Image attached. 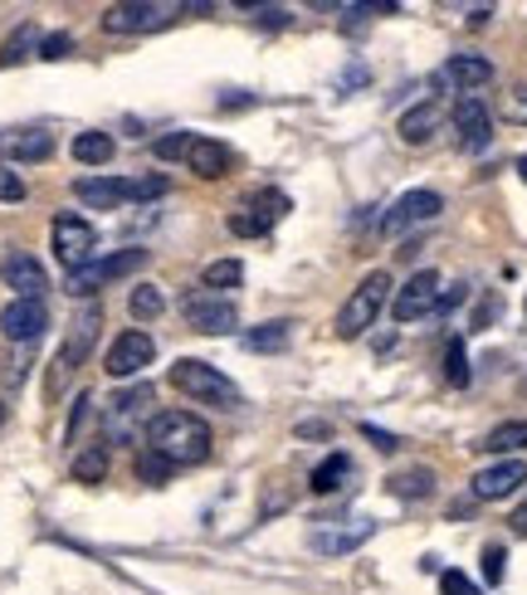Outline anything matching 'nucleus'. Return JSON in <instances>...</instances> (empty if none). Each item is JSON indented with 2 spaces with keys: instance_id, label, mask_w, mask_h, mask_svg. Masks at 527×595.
<instances>
[{
  "instance_id": "obj_1",
  "label": "nucleus",
  "mask_w": 527,
  "mask_h": 595,
  "mask_svg": "<svg viewBox=\"0 0 527 595\" xmlns=\"http://www.w3.org/2000/svg\"><path fill=\"white\" fill-rule=\"evenodd\" d=\"M211 425H205L201 415L191 411H162L152 415V425H146V450H156L171 464H205L211 458Z\"/></svg>"
},
{
  "instance_id": "obj_2",
  "label": "nucleus",
  "mask_w": 527,
  "mask_h": 595,
  "mask_svg": "<svg viewBox=\"0 0 527 595\" xmlns=\"http://www.w3.org/2000/svg\"><path fill=\"white\" fill-rule=\"evenodd\" d=\"M171 386L195 405H211V411H240L244 405L235 381H230L225 371H215L211 362H195V356H181V362L171 366Z\"/></svg>"
},
{
  "instance_id": "obj_3",
  "label": "nucleus",
  "mask_w": 527,
  "mask_h": 595,
  "mask_svg": "<svg viewBox=\"0 0 527 595\" xmlns=\"http://www.w3.org/2000/svg\"><path fill=\"white\" fill-rule=\"evenodd\" d=\"M386 298H391V274L386 269H372L357 289H352V298L342 303V313H337V337H362L366 327H372L376 317H382V307H386Z\"/></svg>"
},
{
  "instance_id": "obj_4",
  "label": "nucleus",
  "mask_w": 527,
  "mask_h": 595,
  "mask_svg": "<svg viewBox=\"0 0 527 595\" xmlns=\"http://www.w3.org/2000/svg\"><path fill=\"white\" fill-rule=\"evenodd\" d=\"M142 264H146V250H118V254H108V259H93V264L73 269V274L64 279V289H69L73 298H89V293H98V289H108V283L138 274Z\"/></svg>"
},
{
  "instance_id": "obj_5",
  "label": "nucleus",
  "mask_w": 527,
  "mask_h": 595,
  "mask_svg": "<svg viewBox=\"0 0 527 595\" xmlns=\"http://www.w3.org/2000/svg\"><path fill=\"white\" fill-rule=\"evenodd\" d=\"M181 317L191 322L195 332H205V337H220V332H235V303H230L225 293H211V289H191L181 293Z\"/></svg>"
},
{
  "instance_id": "obj_6",
  "label": "nucleus",
  "mask_w": 527,
  "mask_h": 595,
  "mask_svg": "<svg viewBox=\"0 0 527 595\" xmlns=\"http://www.w3.org/2000/svg\"><path fill=\"white\" fill-rule=\"evenodd\" d=\"M181 6H162V0H128V6H108L103 10V30L108 34H146L162 30V24L176 20Z\"/></svg>"
},
{
  "instance_id": "obj_7",
  "label": "nucleus",
  "mask_w": 527,
  "mask_h": 595,
  "mask_svg": "<svg viewBox=\"0 0 527 595\" xmlns=\"http://www.w3.org/2000/svg\"><path fill=\"white\" fill-rule=\"evenodd\" d=\"M54 254H59V264L69 269H83V264H93L98 259V230L89 225V220H79V215H59L54 220Z\"/></svg>"
},
{
  "instance_id": "obj_8",
  "label": "nucleus",
  "mask_w": 527,
  "mask_h": 595,
  "mask_svg": "<svg viewBox=\"0 0 527 595\" xmlns=\"http://www.w3.org/2000/svg\"><path fill=\"white\" fill-rule=\"evenodd\" d=\"M152 362H156V342L146 337V332L128 327V332H118V337H113V346H108L103 371L113 381H128V376H138V371H146Z\"/></svg>"
},
{
  "instance_id": "obj_9",
  "label": "nucleus",
  "mask_w": 527,
  "mask_h": 595,
  "mask_svg": "<svg viewBox=\"0 0 527 595\" xmlns=\"http://www.w3.org/2000/svg\"><path fill=\"white\" fill-rule=\"evenodd\" d=\"M284 215H288V195H284V191H254L250 201H244V210H235V215H230V230L244 234V240H254V234H268V230H274Z\"/></svg>"
},
{
  "instance_id": "obj_10",
  "label": "nucleus",
  "mask_w": 527,
  "mask_h": 595,
  "mask_svg": "<svg viewBox=\"0 0 527 595\" xmlns=\"http://www.w3.org/2000/svg\"><path fill=\"white\" fill-rule=\"evenodd\" d=\"M435 307H439V274H435V269H420V274H411L396 289L391 313H396V322H415V317L435 313Z\"/></svg>"
},
{
  "instance_id": "obj_11",
  "label": "nucleus",
  "mask_w": 527,
  "mask_h": 595,
  "mask_svg": "<svg viewBox=\"0 0 527 595\" xmlns=\"http://www.w3.org/2000/svg\"><path fill=\"white\" fill-rule=\"evenodd\" d=\"M449 122H455V142L459 152H484L488 142H494V118H488V108L479 103V98H459L455 113H449Z\"/></svg>"
},
{
  "instance_id": "obj_12",
  "label": "nucleus",
  "mask_w": 527,
  "mask_h": 595,
  "mask_svg": "<svg viewBox=\"0 0 527 595\" xmlns=\"http://www.w3.org/2000/svg\"><path fill=\"white\" fill-rule=\"evenodd\" d=\"M445 210V201H439L435 191H406L396 205L382 215V234H406L411 225H430V220Z\"/></svg>"
},
{
  "instance_id": "obj_13",
  "label": "nucleus",
  "mask_w": 527,
  "mask_h": 595,
  "mask_svg": "<svg viewBox=\"0 0 527 595\" xmlns=\"http://www.w3.org/2000/svg\"><path fill=\"white\" fill-rule=\"evenodd\" d=\"M146 405H152V386H132V391H122L118 401H108V415H103V430L108 435L103 440H132L138 435V415H146Z\"/></svg>"
},
{
  "instance_id": "obj_14",
  "label": "nucleus",
  "mask_w": 527,
  "mask_h": 595,
  "mask_svg": "<svg viewBox=\"0 0 527 595\" xmlns=\"http://www.w3.org/2000/svg\"><path fill=\"white\" fill-rule=\"evenodd\" d=\"M527 483V464L523 458H498V464H488V468H479L474 474V498L479 503H498V498H508V493H518Z\"/></svg>"
},
{
  "instance_id": "obj_15",
  "label": "nucleus",
  "mask_w": 527,
  "mask_h": 595,
  "mask_svg": "<svg viewBox=\"0 0 527 595\" xmlns=\"http://www.w3.org/2000/svg\"><path fill=\"white\" fill-rule=\"evenodd\" d=\"M44 327H49V313L40 298H16V303H6V313H0L6 342H34V337H44Z\"/></svg>"
},
{
  "instance_id": "obj_16",
  "label": "nucleus",
  "mask_w": 527,
  "mask_h": 595,
  "mask_svg": "<svg viewBox=\"0 0 527 595\" xmlns=\"http://www.w3.org/2000/svg\"><path fill=\"white\" fill-rule=\"evenodd\" d=\"M0 279H6V289H16V298H40L44 303V293H49V274H44V264L34 254H6V264H0Z\"/></svg>"
},
{
  "instance_id": "obj_17",
  "label": "nucleus",
  "mask_w": 527,
  "mask_h": 595,
  "mask_svg": "<svg viewBox=\"0 0 527 595\" xmlns=\"http://www.w3.org/2000/svg\"><path fill=\"white\" fill-rule=\"evenodd\" d=\"M49 152H54V138H49L44 128H10L0 132V161H49Z\"/></svg>"
},
{
  "instance_id": "obj_18",
  "label": "nucleus",
  "mask_w": 527,
  "mask_h": 595,
  "mask_svg": "<svg viewBox=\"0 0 527 595\" xmlns=\"http://www.w3.org/2000/svg\"><path fill=\"white\" fill-rule=\"evenodd\" d=\"M98 322H103V313H98V307H83V313H79V322H73V337L59 346V362H54L59 376L83 366V356H89V346H93V337H98Z\"/></svg>"
},
{
  "instance_id": "obj_19",
  "label": "nucleus",
  "mask_w": 527,
  "mask_h": 595,
  "mask_svg": "<svg viewBox=\"0 0 527 595\" xmlns=\"http://www.w3.org/2000/svg\"><path fill=\"white\" fill-rule=\"evenodd\" d=\"M376 532L372 517H357L352 527H317L313 532V552H323V556H342V552H357L366 537Z\"/></svg>"
},
{
  "instance_id": "obj_20",
  "label": "nucleus",
  "mask_w": 527,
  "mask_h": 595,
  "mask_svg": "<svg viewBox=\"0 0 527 595\" xmlns=\"http://www.w3.org/2000/svg\"><path fill=\"white\" fill-rule=\"evenodd\" d=\"M494 79V64H488L484 54H455L445 69H439V83H455L459 93H474L484 89V83Z\"/></svg>"
},
{
  "instance_id": "obj_21",
  "label": "nucleus",
  "mask_w": 527,
  "mask_h": 595,
  "mask_svg": "<svg viewBox=\"0 0 527 595\" xmlns=\"http://www.w3.org/2000/svg\"><path fill=\"white\" fill-rule=\"evenodd\" d=\"M73 195H79L83 205H93V210H118V205H128V181H118V177H79L73 181Z\"/></svg>"
},
{
  "instance_id": "obj_22",
  "label": "nucleus",
  "mask_w": 527,
  "mask_h": 595,
  "mask_svg": "<svg viewBox=\"0 0 527 595\" xmlns=\"http://www.w3.org/2000/svg\"><path fill=\"white\" fill-rule=\"evenodd\" d=\"M186 161H191V171H195L201 181H220V177L230 171V161H235V157H230V147H225V142H215V138H195Z\"/></svg>"
},
{
  "instance_id": "obj_23",
  "label": "nucleus",
  "mask_w": 527,
  "mask_h": 595,
  "mask_svg": "<svg viewBox=\"0 0 527 595\" xmlns=\"http://www.w3.org/2000/svg\"><path fill=\"white\" fill-rule=\"evenodd\" d=\"M439 118H445V113H439V103H435V98H425L420 108H411V113H401V128H396V132H401V142H411V147H425V142L435 138Z\"/></svg>"
},
{
  "instance_id": "obj_24",
  "label": "nucleus",
  "mask_w": 527,
  "mask_h": 595,
  "mask_svg": "<svg viewBox=\"0 0 527 595\" xmlns=\"http://www.w3.org/2000/svg\"><path fill=\"white\" fill-rule=\"evenodd\" d=\"M479 450L484 454H518V450H527V420H508V425L488 430Z\"/></svg>"
},
{
  "instance_id": "obj_25",
  "label": "nucleus",
  "mask_w": 527,
  "mask_h": 595,
  "mask_svg": "<svg viewBox=\"0 0 527 595\" xmlns=\"http://www.w3.org/2000/svg\"><path fill=\"white\" fill-rule=\"evenodd\" d=\"M73 161L108 167V161H113V138H108V132H79V138H73Z\"/></svg>"
},
{
  "instance_id": "obj_26",
  "label": "nucleus",
  "mask_w": 527,
  "mask_h": 595,
  "mask_svg": "<svg viewBox=\"0 0 527 595\" xmlns=\"http://www.w3.org/2000/svg\"><path fill=\"white\" fill-rule=\"evenodd\" d=\"M347 474H352V458H347V454H327L323 464L313 468L308 488H313V493H337V488H342V478H347Z\"/></svg>"
},
{
  "instance_id": "obj_27",
  "label": "nucleus",
  "mask_w": 527,
  "mask_h": 595,
  "mask_svg": "<svg viewBox=\"0 0 527 595\" xmlns=\"http://www.w3.org/2000/svg\"><path fill=\"white\" fill-rule=\"evenodd\" d=\"M391 493H396V498H430V493H435V474H430V468H406V474H391Z\"/></svg>"
},
{
  "instance_id": "obj_28",
  "label": "nucleus",
  "mask_w": 527,
  "mask_h": 595,
  "mask_svg": "<svg viewBox=\"0 0 527 595\" xmlns=\"http://www.w3.org/2000/svg\"><path fill=\"white\" fill-rule=\"evenodd\" d=\"M73 478H79V483H103L108 478V440L89 444V450L73 458Z\"/></svg>"
},
{
  "instance_id": "obj_29",
  "label": "nucleus",
  "mask_w": 527,
  "mask_h": 595,
  "mask_svg": "<svg viewBox=\"0 0 527 595\" xmlns=\"http://www.w3.org/2000/svg\"><path fill=\"white\" fill-rule=\"evenodd\" d=\"M205 289L211 293H225V289H240V279H244V264L240 259H215V264H205Z\"/></svg>"
},
{
  "instance_id": "obj_30",
  "label": "nucleus",
  "mask_w": 527,
  "mask_h": 595,
  "mask_svg": "<svg viewBox=\"0 0 527 595\" xmlns=\"http://www.w3.org/2000/svg\"><path fill=\"white\" fill-rule=\"evenodd\" d=\"M162 307H166V298H162V289H152V283H142V289H132V298H128V313L138 317V322L162 317Z\"/></svg>"
},
{
  "instance_id": "obj_31",
  "label": "nucleus",
  "mask_w": 527,
  "mask_h": 595,
  "mask_svg": "<svg viewBox=\"0 0 527 595\" xmlns=\"http://www.w3.org/2000/svg\"><path fill=\"white\" fill-rule=\"evenodd\" d=\"M250 352H284L288 346V322H264V327H254L250 337H244Z\"/></svg>"
},
{
  "instance_id": "obj_32",
  "label": "nucleus",
  "mask_w": 527,
  "mask_h": 595,
  "mask_svg": "<svg viewBox=\"0 0 527 595\" xmlns=\"http://www.w3.org/2000/svg\"><path fill=\"white\" fill-rule=\"evenodd\" d=\"M171 474H176V464H171V458H162L156 450H142V454H138V478H142V483H156V488H162Z\"/></svg>"
},
{
  "instance_id": "obj_33",
  "label": "nucleus",
  "mask_w": 527,
  "mask_h": 595,
  "mask_svg": "<svg viewBox=\"0 0 527 595\" xmlns=\"http://www.w3.org/2000/svg\"><path fill=\"white\" fill-rule=\"evenodd\" d=\"M445 381H449V386H469V356H464L459 337L445 346Z\"/></svg>"
},
{
  "instance_id": "obj_34",
  "label": "nucleus",
  "mask_w": 527,
  "mask_h": 595,
  "mask_svg": "<svg viewBox=\"0 0 527 595\" xmlns=\"http://www.w3.org/2000/svg\"><path fill=\"white\" fill-rule=\"evenodd\" d=\"M30 49H34V24H20V30L6 40V49H0V64H20Z\"/></svg>"
},
{
  "instance_id": "obj_35",
  "label": "nucleus",
  "mask_w": 527,
  "mask_h": 595,
  "mask_svg": "<svg viewBox=\"0 0 527 595\" xmlns=\"http://www.w3.org/2000/svg\"><path fill=\"white\" fill-rule=\"evenodd\" d=\"M191 132H171V138H162V142H156L152 147V152L156 157H162V161H181V157H191Z\"/></svg>"
},
{
  "instance_id": "obj_36",
  "label": "nucleus",
  "mask_w": 527,
  "mask_h": 595,
  "mask_svg": "<svg viewBox=\"0 0 527 595\" xmlns=\"http://www.w3.org/2000/svg\"><path fill=\"white\" fill-rule=\"evenodd\" d=\"M73 54V34L69 30H54L40 40V59H69Z\"/></svg>"
},
{
  "instance_id": "obj_37",
  "label": "nucleus",
  "mask_w": 527,
  "mask_h": 595,
  "mask_svg": "<svg viewBox=\"0 0 527 595\" xmlns=\"http://www.w3.org/2000/svg\"><path fill=\"white\" fill-rule=\"evenodd\" d=\"M166 191V177H132L128 181V201H152Z\"/></svg>"
},
{
  "instance_id": "obj_38",
  "label": "nucleus",
  "mask_w": 527,
  "mask_h": 595,
  "mask_svg": "<svg viewBox=\"0 0 527 595\" xmlns=\"http://www.w3.org/2000/svg\"><path fill=\"white\" fill-rule=\"evenodd\" d=\"M504 576H508V552L504 547H484V581L488 586H498Z\"/></svg>"
},
{
  "instance_id": "obj_39",
  "label": "nucleus",
  "mask_w": 527,
  "mask_h": 595,
  "mask_svg": "<svg viewBox=\"0 0 527 595\" xmlns=\"http://www.w3.org/2000/svg\"><path fill=\"white\" fill-rule=\"evenodd\" d=\"M439 595H484L464 572H439Z\"/></svg>"
},
{
  "instance_id": "obj_40",
  "label": "nucleus",
  "mask_w": 527,
  "mask_h": 595,
  "mask_svg": "<svg viewBox=\"0 0 527 595\" xmlns=\"http://www.w3.org/2000/svg\"><path fill=\"white\" fill-rule=\"evenodd\" d=\"M0 201H10V205L24 201V177L20 171H10L6 161H0Z\"/></svg>"
},
{
  "instance_id": "obj_41",
  "label": "nucleus",
  "mask_w": 527,
  "mask_h": 595,
  "mask_svg": "<svg viewBox=\"0 0 527 595\" xmlns=\"http://www.w3.org/2000/svg\"><path fill=\"white\" fill-rule=\"evenodd\" d=\"M504 118H508V122H523V128H527V89H513V93H508Z\"/></svg>"
},
{
  "instance_id": "obj_42",
  "label": "nucleus",
  "mask_w": 527,
  "mask_h": 595,
  "mask_svg": "<svg viewBox=\"0 0 527 595\" xmlns=\"http://www.w3.org/2000/svg\"><path fill=\"white\" fill-rule=\"evenodd\" d=\"M498 307H504V298H498V293H488V298H484V307H479V313H474V332H484L488 322H494Z\"/></svg>"
},
{
  "instance_id": "obj_43",
  "label": "nucleus",
  "mask_w": 527,
  "mask_h": 595,
  "mask_svg": "<svg viewBox=\"0 0 527 595\" xmlns=\"http://www.w3.org/2000/svg\"><path fill=\"white\" fill-rule=\"evenodd\" d=\"M362 435L376 444V450H396V435H386V430H376V425H362Z\"/></svg>"
},
{
  "instance_id": "obj_44",
  "label": "nucleus",
  "mask_w": 527,
  "mask_h": 595,
  "mask_svg": "<svg viewBox=\"0 0 527 595\" xmlns=\"http://www.w3.org/2000/svg\"><path fill=\"white\" fill-rule=\"evenodd\" d=\"M260 16V24H288V10L284 6H268V10H254Z\"/></svg>"
},
{
  "instance_id": "obj_45",
  "label": "nucleus",
  "mask_w": 527,
  "mask_h": 595,
  "mask_svg": "<svg viewBox=\"0 0 527 595\" xmlns=\"http://www.w3.org/2000/svg\"><path fill=\"white\" fill-rule=\"evenodd\" d=\"M508 527H513V537H527V503H523V507H513Z\"/></svg>"
},
{
  "instance_id": "obj_46",
  "label": "nucleus",
  "mask_w": 527,
  "mask_h": 595,
  "mask_svg": "<svg viewBox=\"0 0 527 595\" xmlns=\"http://www.w3.org/2000/svg\"><path fill=\"white\" fill-rule=\"evenodd\" d=\"M298 435H308V440L313 435H327V425H323V420H308V425H298Z\"/></svg>"
},
{
  "instance_id": "obj_47",
  "label": "nucleus",
  "mask_w": 527,
  "mask_h": 595,
  "mask_svg": "<svg viewBox=\"0 0 527 595\" xmlns=\"http://www.w3.org/2000/svg\"><path fill=\"white\" fill-rule=\"evenodd\" d=\"M518 177H523V181H527V157H523V161H518Z\"/></svg>"
},
{
  "instance_id": "obj_48",
  "label": "nucleus",
  "mask_w": 527,
  "mask_h": 595,
  "mask_svg": "<svg viewBox=\"0 0 527 595\" xmlns=\"http://www.w3.org/2000/svg\"><path fill=\"white\" fill-rule=\"evenodd\" d=\"M0 425H6V405H0Z\"/></svg>"
},
{
  "instance_id": "obj_49",
  "label": "nucleus",
  "mask_w": 527,
  "mask_h": 595,
  "mask_svg": "<svg viewBox=\"0 0 527 595\" xmlns=\"http://www.w3.org/2000/svg\"><path fill=\"white\" fill-rule=\"evenodd\" d=\"M523 313H527V303H523Z\"/></svg>"
}]
</instances>
